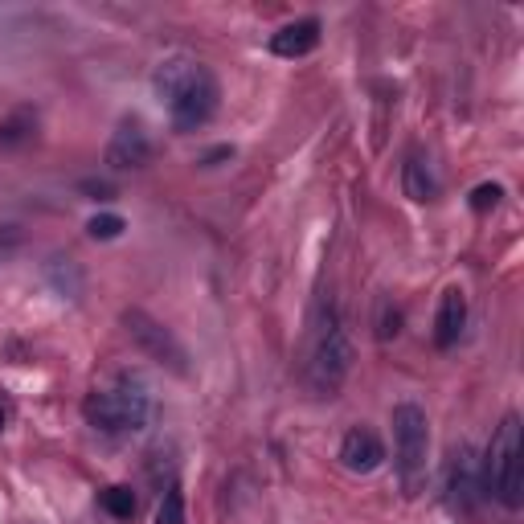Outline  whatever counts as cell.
Returning a JSON list of instances; mask_svg holds the SVG:
<instances>
[{"label": "cell", "mask_w": 524, "mask_h": 524, "mask_svg": "<svg viewBox=\"0 0 524 524\" xmlns=\"http://www.w3.org/2000/svg\"><path fill=\"white\" fill-rule=\"evenodd\" d=\"M152 86L160 103L168 107V119L177 131H197L213 119L217 111V99H222V91H217V78L205 62L189 58V54H172L156 66L152 74Z\"/></svg>", "instance_id": "obj_1"}, {"label": "cell", "mask_w": 524, "mask_h": 524, "mask_svg": "<svg viewBox=\"0 0 524 524\" xmlns=\"http://www.w3.org/2000/svg\"><path fill=\"white\" fill-rule=\"evenodd\" d=\"M353 369V340H348L332 299L316 308L312 320V353H308V385L316 398H332Z\"/></svg>", "instance_id": "obj_2"}, {"label": "cell", "mask_w": 524, "mask_h": 524, "mask_svg": "<svg viewBox=\"0 0 524 524\" xmlns=\"http://www.w3.org/2000/svg\"><path fill=\"white\" fill-rule=\"evenodd\" d=\"M82 414L103 434H136L152 418V393L140 377L123 373L111 389H95L91 398L82 402Z\"/></svg>", "instance_id": "obj_3"}, {"label": "cell", "mask_w": 524, "mask_h": 524, "mask_svg": "<svg viewBox=\"0 0 524 524\" xmlns=\"http://www.w3.org/2000/svg\"><path fill=\"white\" fill-rule=\"evenodd\" d=\"M393 426V455H398L402 488L418 496L426 488V451H430V422L418 402H398L389 414Z\"/></svg>", "instance_id": "obj_4"}, {"label": "cell", "mask_w": 524, "mask_h": 524, "mask_svg": "<svg viewBox=\"0 0 524 524\" xmlns=\"http://www.w3.org/2000/svg\"><path fill=\"white\" fill-rule=\"evenodd\" d=\"M484 475H488V488L496 492V500L504 508H520V500H524V434H520L516 414H508L500 422V430L492 434Z\"/></svg>", "instance_id": "obj_5"}, {"label": "cell", "mask_w": 524, "mask_h": 524, "mask_svg": "<svg viewBox=\"0 0 524 524\" xmlns=\"http://www.w3.org/2000/svg\"><path fill=\"white\" fill-rule=\"evenodd\" d=\"M123 328H127L131 344H136L148 361H156V365H164L172 373H181V377L189 373V353H185V344L172 336V328H164L160 320H152L140 308H127L123 312Z\"/></svg>", "instance_id": "obj_6"}, {"label": "cell", "mask_w": 524, "mask_h": 524, "mask_svg": "<svg viewBox=\"0 0 524 524\" xmlns=\"http://www.w3.org/2000/svg\"><path fill=\"white\" fill-rule=\"evenodd\" d=\"M152 160V140L140 123H119V131L107 144V164L115 172H127V168H144Z\"/></svg>", "instance_id": "obj_7"}, {"label": "cell", "mask_w": 524, "mask_h": 524, "mask_svg": "<svg viewBox=\"0 0 524 524\" xmlns=\"http://www.w3.org/2000/svg\"><path fill=\"white\" fill-rule=\"evenodd\" d=\"M381 459H385V447H381V439H377L373 430L357 426V430H348V434H344V443H340V463H344L348 471H353V475H369V471H377Z\"/></svg>", "instance_id": "obj_8"}, {"label": "cell", "mask_w": 524, "mask_h": 524, "mask_svg": "<svg viewBox=\"0 0 524 524\" xmlns=\"http://www.w3.org/2000/svg\"><path fill=\"white\" fill-rule=\"evenodd\" d=\"M320 46V21H291L271 37V54L279 58H308Z\"/></svg>", "instance_id": "obj_9"}, {"label": "cell", "mask_w": 524, "mask_h": 524, "mask_svg": "<svg viewBox=\"0 0 524 524\" xmlns=\"http://www.w3.org/2000/svg\"><path fill=\"white\" fill-rule=\"evenodd\" d=\"M463 324H467V295L459 287H451V291H443L439 316H434V344L451 348L463 336Z\"/></svg>", "instance_id": "obj_10"}, {"label": "cell", "mask_w": 524, "mask_h": 524, "mask_svg": "<svg viewBox=\"0 0 524 524\" xmlns=\"http://www.w3.org/2000/svg\"><path fill=\"white\" fill-rule=\"evenodd\" d=\"M402 189H406V197L418 201V205H426V201L439 197V181H434V172H430V164H426L422 156H410V160H406V168H402Z\"/></svg>", "instance_id": "obj_11"}, {"label": "cell", "mask_w": 524, "mask_h": 524, "mask_svg": "<svg viewBox=\"0 0 524 524\" xmlns=\"http://www.w3.org/2000/svg\"><path fill=\"white\" fill-rule=\"evenodd\" d=\"M33 127H37V111H29V107L13 111L5 123H0V148H17V144H25V140L33 136Z\"/></svg>", "instance_id": "obj_12"}, {"label": "cell", "mask_w": 524, "mask_h": 524, "mask_svg": "<svg viewBox=\"0 0 524 524\" xmlns=\"http://www.w3.org/2000/svg\"><path fill=\"white\" fill-rule=\"evenodd\" d=\"M50 283L58 287V295L78 299L82 295V271L74 267V258H54L50 262Z\"/></svg>", "instance_id": "obj_13"}, {"label": "cell", "mask_w": 524, "mask_h": 524, "mask_svg": "<svg viewBox=\"0 0 524 524\" xmlns=\"http://www.w3.org/2000/svg\"><path fill=\"white\" fill-rule=\"evenodd\" d=\"M103 508L115 520H131V516H136V496H131V488H107L103 492Z\"/></svg>", "instance_id": "obj_14"}, {"label": "cell", "mask_w": 524, "mask_h": 524, "mask_svg": "<svg viewBox=\"0 0 524 524\" xmlns=\"http://www.w3.org/2000/svg\"><path fill=\"white\" fill-rule=\"evenodd\" d=\"M156 524H185V496L181 488H168L160 508H156Z\"/></svg>", "instance_id": "obj_15"}, {"label": "cell", "mask_w": 524, "mask_h": 524, "mask_svg": "<svg viewBox=\"0 0 524 524\" xmlns=\"http://www.w3.org/2000/svg\"><path fill=\"white\" fill-rule=\"evenodd\" d=\"M91 238H99V242H111V238H119L123 234V217H115V213H99V217H91Z\"/></svg>", "instance_id": "obj_16"}, {"label": "cell", "mask_w": 524, "mask_h": 524, "mask_svg": "<svg viewBox=\"0 0 524 524\" xmlns=\"http://www.w3.org/2000/svg\"><path fill=\"white\" fill-rule=\"evenodd\" d=\"M500 185H479L475 193H471V209H479V213H484V209H496L500 205Z\"/></svg>", "instance_id": "obj_17"}, {"label": "cell", "mask_w": 524, "mask_h": 524, "mask_svg": "<svg viewBox=\"0 0 524 524\" xmlns=\"http://www.w3.org/2000/svg\"><path fill=\"white\" fill-rule=\"evenodd\" d=\"M82 189H86V193H95V201H107V197H111V193H115V189H111V185H107V181H86V185H82Z\"/></svg>", "instance_id": "obj_18"}, {"label": "cell", "mask_w": 524, "mask_h": 524, "mask_svg": "<svg viewBox=\"0 0 524 524\" xmlns=\"http://www.w3.org/2000/svg\"><path fill=\"white\" fill-rule=\"evenodd\" d=\"M5 422H9V406L0 402V430H5Z\"/></svg>", "instance_id": "obj_19"}]
</instances>
